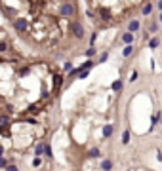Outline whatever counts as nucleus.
I'll list each match as a JSON object with an SVG mask.
<instances>
[{
    "label": "nucleus",
    "mask_w": 162,
    "mask_h": 171,
    "mask_svg": "<svg viewBox=\"0 0 162 171\" xmlns=\"http://www.w3.org/2000/svg\"><path fill=\"white\" fill-rule=\"evenodd\" d=\"M76 15V4L73 0H67V2H63L59 6V17L63 19H73Z\"/></svg>",
    "instance_id": "1"
},
{
    "label": "nucleus",
    "mask_w": 162,
    "mask_h": 171,
    "mask_svg": "<svg viewBox=\"0 0 162 171\" xmlns=\"http://www.w3.org/2000/svg\"><path fill=\"white\" fill-rule=\"evenodd\" d=\"M69 31H71V34L76 40H82L84 36H86V31H84L80 21H71V23H69Z\"/></svg>",
    "instance_id": "2"
},
{
    "label": "nucleus",
    "mask_w": 162,
    "mask_h": 171,
    "mask_svg": "<svg viewBox=\"0 0 162 171\" xmlns=\"http://www.w3.org/2000/svg\"><path fill=\"white\" fill-rule=\"evenodd\" d=\"M12 23H13V29H16V32H19V34H25V32H27V29H29V23H27V19H25V17H13V19H12Z\"/></svg>",
    "instance_id": "3"
},
{
    "label": "nucleus",
    "mask_w": 162,
    "mask_h": 171,
    "mask_svg": "<svg viewBox=\"0 0 162 171\" xmlns=\"http://www.w3.org/2000/svg\"><path fill=\"white\" fill-rule=\"evenodd\" d=\"M61 84H63V74H55L53 76V91L55 93L61 89Z\"/></svg>",
    "instance_id": "4"
},
{
    "label": "nucleus",
    "mask_w": 162,
    "mask_h": 171,
    "mask_svg": "<svg viewBox=\"0 0 162 171\" xmlns=\"http://www.w3.org/2000/svg\"><path fill=\"white\" fill-rule=\"evenodd\" d=\"M97 15H99L103 21H111L112 19V15H111V12L107 10V8H99V12H97Z\"/></svg>",
    "instance_id": "5"
},
{
    "label": "nucleus",
    "mask_w": 162,
    "mask_h": 171,
    "mask_svg": "<svg viewBox=\"0 0 162 171\" xmlns=\"http://www.w3.org/2000/svg\"><path fill=\"white\" fill-rule=\"evenodd\" d=\"M139 31V21L137 19H132L130 23H128V32H136Z\"/></svg>",
    "instance_id": "6"
},
{
    "label": "nucleus",
    "mask_w": 162,
    "mask_h": 171,
    "mask_svg": "<svg viewBox=\"0 0 162 171\" xmlns=\"http://www.w3.org/2000/svg\"><path fill=\"white\" fill-rule=\"evenodd\" d=\"M120 40H122V44H133V32H124Z\"/></svg>",
    "instance_id": "7"
},
{
    "label": "nucleus",
    "mask_w": 162,
    "mask_h": 171,
    "mask_svg": "<svg viewBox=\"0 0 162 171\" xmlns=\"http://www.w3.org/2000/svg\"><path fill=\"white\" fill-rule=\"evenodd\" d=\"M151 12H153V4H151V2H147L143 8H141V15L147 17V15H151Z\"/></svg>",
    "instance_id": "8"
},
{
    "label": "nucleus",
    "mask_w": 162,
    "mask_h": 171,
    "mask_svg": "<svg viewBox=\"0 0 162 171\" xmlns=\"http://www.w3.org/2000/svg\"><path fill=\"white\" fill-rule=\"evenodd\" d=\"M132 53H133V44H126V48L122 49V55L124 57H130Z\"/></svg>",
    "instance_id": "9"
},
{
    "label": "nucleus",
    "mask_w": 162,
    "mask_h": 171,
    "mask_svg": "<svg viewBox=\"0 0 162 171\" xmlns=\"http://www.w3.org/2000/svg\"><path fill=\"white\" fill-rule=\"evenodd\" d=\"M112 169V162L111 160H103L101 162V171H111Z\"/></svg>",
    "instance_id": "10"
},
{
    "label": "nucleus",
    "mask_w": 162,
    "mask_h": 171,
    "mask_svg": "<svg viewBox=\"0 0 162 171\" xmlns=\"http://www.w3.org/2000/svg\"><path fill=\"white\" fill-rule=\"evenodd\" d=\"M111 135H112V126H111V124H107V126L103 127V137L107 139V137H111Z\"/></svg>",
    "instance_id": "11"
},
{
    "label": "nucleus",
    "mask_w": 162,
    "mask_h": 171,
    "mask_svg": "<svg viewBox=\"0 0 162 171\" xmlns=\"http://www.w3.org/2000/svg\"><path fill=\"white\" fill-rule=\"evenodd\" d=\"M88 156H90V158H99L101 152H99V148H91V150L88 152Z\"/></svg>",
    "instance_id": "12"
},
{
    "label": "nucleus",
    "mask_w": 162,
    "mask_h": 171,
    "mask_svg": "<svg viewBox=\"0 0 162 171\" xmlns=\"http://www.w3.org/2000/svg\"><path fill=\"white\" fill-rule=\"evenodd\" d=\"M158 44H160V40H158L157 36H154V38H151V42H149V48H151V49H157V48H158Z\"/></svg>",
    "instance_id": "13"
},
{
    "label": "nucleus",
    "mask_w": 162,
    "mask_h": 171,
    "mask_svg": "<svg viewBox=\"0 0 162 171\" xmlns=\"http://www.w3.org/2000/svg\"><path fill=\"white\" fill-rule=\"evenodd\" d=\"M111 88H112V91H120V89H122V82H120V80H115Z\"/></svg>",
    "instance_id": "14"
},
{
    "label": "nucleus",
    "mask_w": 162,
    "mask_h": 171,
    "mask_svg": "<svg viewBox=\"0 0 162 171\" xmlns=\"http://www.w3.org/2000/svg\"><path fill=\"white\" fill-rule=\"evenodd\" d=\"M158 120H160V112H154V116H153V122H151V129H154V126L158 124Z\"/></svg>",
    "instance_id": "15"
},
{
    "label": "nucleus",
    "mask_w": 162,
    "mask_h": 171,
    "mask_svg": "<svg viewBox=\"0 0 162 171\" xmlns=\"http://www.w3.org/2000/svg\"><path fill=\"white\" fill-rule=\"evenodd\" d=\"M34 154H36V156H42V154H44V145H42V142H38V145H36V148H34Z\"/></svg>",
    "instance_id": "16"
},
{
    "label": "nucleus",
    "mask_w": 162,
    "mask_h": 171,
    "mask_svg": "<svg viewBox=\"0 0 162 171\" xmlns=\"http://www.w3.org/2000/svg\"><path fill=\"white\" fill-rule=\"evenodd\" d=\"M8 52H10L8 44H6V42H0V53H8Z\"/></svg>",
    "instance_id": "17"
},
{
    "label": "nucleus",
    "mask_w": 162,
    "mask_h": 171,
    "mask_svg": "<svg viewBox=\"0 0 162 171\" xmlns=\"http://www.w3.org/2000/svg\"><path fill=\"white\" fill-rule=\"evenodd\" d=\"M107 59H109V53H107V52H103V53L99 55V61H95V63H105Z\"/></svg>",
    "instance_id": "18"
},
{
    "label": "nucleus",
    "mask_w": 162,
    "mask_h": 171,
    "mask_svg": "<svg viewBox=\"0 0 162 171\" xmlns=\"http://www.w3.org/2000/svg\"><path fill=\"white\" fill-rule=\"evenodd\" d=\"M91 55H95V46H90L86 49V57H91Z\"/></svg>",
    "instance_id": "19"
},
{
    "label": "nucleus",
    "mask_w": 162,
    "mask_h": 171,
    "mask_svg": "<svg viewBox=\"0 0 162 171\" xmlns=\"http://www.w3.org/2000/svg\"><path fill=\"white\" fill-rule=\"evenodd\" d=\"M29 74H31V69L29 67H25V69L19 70V76H29Z\"/></svg>",
    "instance_id": "20"
},
{
    "label": "nucleus",
    "mask_w": 162,
    "mask_h": 171,
    "mask_svg": "<svg viewBox=\"0 0 162 171\" xmlns=\"http://www.w3.org/2000/svg\"><path fill=\"white\" fill-rule=\"evenodd\" d=\"M122 142H124V145H128V142H130V131H124V135H122Z\"/></svg>",
    "instance_id": "21"
},
{
    "label": "nucleus",
    "mask_w": 162,
    "mask_h": 171,
    "mask_svg": "<svg viewBox=\"0 0 162 171\" xmlns=\"http://www.w3.org/2000/svg\"><path fill=\"white\" fill-rule=\"evenodd\" d=\"M44 154L48 156V158H52V146L50 145H44Z\"/></svg>",
    "instance_id": "22"
},
{
    "label": "nucleus",
    "mask_w": 162,
    "mask_h": 171,
    "mask_svg": "<svg viewBox=\"0 0 162 171\" xmlns=\"http://www.w3.org/2000/svg\"><path fill=\"white\" fill-rule=\"evenodd\" d=\"M157 31H158V25H157V23H153V25L149 27V31H147V32H149V34H154Z\"/></svg>",
    "instance_id": "23"
},
{
    "label": "nucleus",
    "mask_w": 162,
    "mask_h": 171,
    "mask_svg": "<svg viewBox=\"0 0 162 171\" xmlns=\"http://www.w3.org/2000/svg\"><path fill=\"white\" fill-rule=\"evenodd\" d=\"M95 40H97V31H95V32H91V36H90V46H94V44H95Z\"/></svg>",
    "instance_id": "24"
},
{
    "label": "nucleus",
    "mask_w": 162,
    "mask_h": 171,
    "mask_svg": "<svg viewBox=\"0 0 162 171\" xmlns=\"http://www.w3.org/2000/svg\"><path fill=\"white\" fill-rule=\"evenodd\" d=\"M137 76H139V74H137V70H133L132 76H130V82H136V80H137Z\"/></svg>",
    "instance_id": "25"
},
{
    "label": "nucleus",
    "mask_w": 162,
    "mask_h": 171,
    "mask_svg": "<svg viewBox=\"0 0 162 171\" xmlns=\"http://www.w3.org/2000/svg\"><path fill=\"white\" fill-rule=\"evenodd\" d=\"M71 69H73V63L71 61H67L65 65H63V70H71Z\"/></svg>",
    "instance_id": "26"
},
{
    "label": "nucleus",
    "mask_w": 162,
    "mask_h": 171,
    "mask_svg": "<svg viewBox=\"0 0 162 171\" xmlns=\"http://www.w3.org/2000/svg\"><path fill=\"white\" fill-rule=\"evenodd\" d=\"M33 166H34V167H38V166H40V158H38V156L33 160Z\"/></svg>",
    "instance_id": "27"
},
{
    "label": "nucleus",
    "mask_w": 162,
    "mask_h": 171,
    "mask_svg": "<svg viewBox=\"0 0 162 171\" xmlns=\"http://www.w3.org/2000/svg\"><path fill=\"white\" fill-rule=\"evenodd\" d=\"M6 171H17V167L16 166H8V167H6Z\"/></svg>",
    "instance_id": "28"
},
{
    "label": "nucleus",
    "mask_w": 162,
    "mask_h": 171,
    "mask_svg": "<svg viewBox=\"0 0 162 171\" xmlns=\"http://www.w3.org/2000/svg\"><path fill=\"white\" fill-rule=\"evenodd\" d=\"M2 166H6V160H4V158H0V167H2Z\"/></svg>",
    "instance_id": "29"
},
{
    "label": "nucleus",
    "mask_w": 162,
    "mask_h": 171,
    "mask_svg": "<svg viewBox=\"0 0 162 171\" xmlns=\"http://www.w3.org/2000/svg\"><path fill=\"white\" fill-rule=\"evenodd\" d=\"M2 154H4V148H2V146H0V158H2Z\"/></svg>",
    "instance_id": "30"
}]
</instances>
